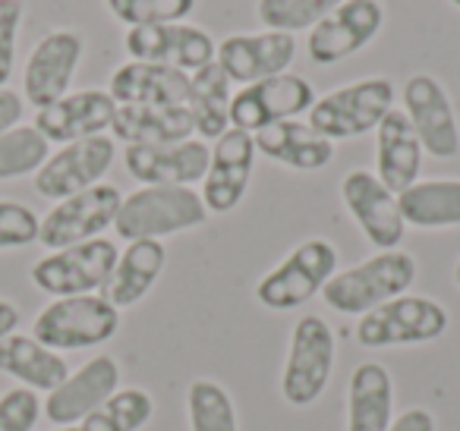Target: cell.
<instances>
[{
	"mask_svg": "<svg viewBox=\"0 0 460 431\" xmlns=\"http://www.w3.org/2000/svg\"><path fill=\"white\" fill-rule=\"evenodd\" d=\"M186 418L190 431H240L234 397L211 378H196L186 387Z\"/></svg>",
	"mask_w": 460,
	"mask_h": 431,
	"instance_id": "4dcf8cb0",
	"label": "cell"
},
{
	"mask_svg": "<svg viewBox=\"0 0 460 431\" xmlns=\"http://www.w3.org/2000/svg\"><path fill=\"white\" fill-rule=\"evenodd\" d=\"M22 120V98L13 89H0V133L20 127Z\"/></svg>",
	"mask_w": 460,
	"mask_h": 431,
	"instance_id": "ab89813d",
	"label": "cell"
},
{
	"mask_svg": "<svg viewBox=\"0 0 460 431\" xmlns=\"http://www.w3.org/2000/svg\"><path fill=\"white\" fill-rule=\"evenodd\" d=\"M435 416L426 406H410L407 412H401L397 418H391V425L385 431H435Z\"/></svg>",
	"mask_w": 460,
	"mask_h": 431,
	"instance_id": "f35d334b",
	"label": "cell"
},
{
	"mask_svg": "<svg viewBox=\"0 0 460 431\" xmlns=\"http://www.w3.org/2000/svg\"><path fill=\"white\" fill-rule=\"evenodd\" d=\"M403 224L420 230H447L460 227V180L435 177L416 180L410 189L397 196Z\"/></svg>",
	"mask_w": 460,
	"mask_h": 431,
	"instance_id": "f1b7e54d",
	"label": "cell"
},
{
	"mask_svg": "<svg viewBox=\"0 0 460 431\" xmlns=\"http://www.w3.org/2000/svg\"><path fill=\"white\" fill-rule=\"evenodd\" d=\"M111 98L117 104H152V108H186L190 73L161 64L127 60L111 76Z\"/></svg>",
	"mask_w": 460,
	"mask_h": 431,
	"instance_id": "7402d4cb",
	"label": "cell"
},
{
	"mask_svg": "<svg viewBox=\"0 0 460 431\" xmlns=\"http://www.w3.org/2000/svg\"><path fill=\"white\" fill-rule=\"evenodd\" d=\"M338 359V340L322 315H303L294 324L288 362L281 372V397L294 409H306L325 393Z\"/></svg>",
	"mask_w": 460,
	"mask_h": 431,
	"instance_id": "8992f818",
	"label": "cell"
},
{
	"mask_svg": "<svg viewBox=\"0 0 460 431\" xmlns=\"http://www.w3.org/2000/svg\"><path fill=\"white\" fill-rule=\"evenodd\" d=\"M422 145L416 139L413 127H410L403 110H388L376 129V177L388 186L394 196L420 180L422 171Z\"/></svg>",
	"mask_w": 460,
	"mask_h": 431,
	"instance_id": "603a6c76",
	"label": "cell"
},
{
	"mask_svg": "<svg viewBox=\"0 0 460 431\" xmlns=\"http://www.w3.org/2000/svg\"><path fill=\"white\" fill-rule=\"evenodd\" d=\"M167 265V249L161 240H133L120 255H117L114 274H111L108 286L102 296L108 299L114 309H129V305L142 303L155 284H158L161 271Z\"/></svg>",
	"mask_w": 460,
	"mask_h": 431,
	"instance_id": "d4e9b609",
	"label": "cell"
},
{
	"mask_svg": "<svg viewBox=\"0 0 460 431\" xmlns=\"http://www.w3.org/2000/svg\"><path fill=\"white\" fill-rule=\"evenodd\" d=\"M120 202V189L111 183H98L85 192H76V196L58 202L41 217L39 242L45 249H51V252H58V249L95 240L117 221Z\"/></svg>",
	"mask_w": 460,
	"mask_h": 431,
	"instance_id": "30bf717a",
	"label": "cell"
},
{
	"mask_svg": "<svg viewBox=\"0 0 460 431\" xmlns=\"http://www.w3.org/2000/svg\"><path fill=\"white\" fill-rule=\"evenodd\" d=\"M117 242L95 236V240L76 242V246L48 252L32 265V284L54 299L64 296H89L108 286L117 265Z\"/></svg>",
	"mask_w": 460,
	"mask_h": 431,
	"instance_id": "ba28073f",
	"label": "cell"
},
{
	"mask_svg": "<svg viewBox=\"0 0 460 431\" xmlns=\"http://www.w3.org/2000/svg\"><path fill=\"white\" fill-rule=\"evenodd\" d=\"M454 284H457V286H460V259H457V261H454Z\"/></svg>",
	"mask_w": 460,
	"mask_h": 431,
	"instance_id": "b9f144b4",
	"label": "cell"
},
{
	"mask_svg": "<svg viewBox=\"0 0 460 431\" xmlns=\"http://www.w3.org/2000/svg\"><path fill=\"white\" fill-rule=\"evenodd\" d=\"M451 315L438 299L429 296H394L378 309L359 315L357 343L366 349L385 347H420L447 334Z\"/></svg>",
	"mask_w": 460,
	"mask_h": 431,
	"instance_id": "52a82bcc",
	"label": "cell"
},
{
	"mask_svg": "<svg viewBox=\"0 0 460 431\" xmlns=\"http://www.w3.org/2000/svg\"><path fill=\"white\" fill-rule=\"evenodd\" d=\"M114 20L127 29L161 26V22H186L196 10V0H104Z\"/></svg>",
	"mask_w": 460,
	"mask_h": 431,
	"instance_id": "e575fe53",
	"label": "cell"
},
{
	"mask_svg": "<svg viewBox=\"0 0 460 431\" xmlns=\"http://www.w3.org/2000/svg\"><path fill=\"white\" fill-rule=\"evenodd\" d=\"M54 431H83V428H76V425H70V428H54Z\"/></svg>",
	"mask_w": 460,
	"mask_h": 431,
	"instance_id": "7bdbcfd3",
	"label": "cell"
},
{
	"mask_svg": "<svg viewBox=\"0 0 460 431\" xmlns=\"http://www.w3.org/2000/svg\"><path fill=\"white\" fill-rule=\"evenodd\" d=\"M16 324H20V309L10 299H0V340L16 334Z\"/></svg>",
	"mask_w": 460,
	"mask_h": 431,
	"instance_id": "60d3db41",
	"label": "cell"
},
{
	"mask_svg": "<svg viewBox=\"0 0 460 431\" xmlns=\"http://www.w3.org/2000/svg\"><path fill=\"white\" fill-rule=\"evenodd\" d=\"M123 48H127L129 60L196 73L215 60L217 41L192 22H161V26L127 29Z\"/></svg>",
	"mask_w": 460,
	"mask_h": 431,
	"instance_id": "5bb4252c",
	"label": "cell"
},
{
	"mask_svg": "<svg viewBox=\"0 0 460 431\" xmlns=\"http://www.w3.org/2000/svg\"><path fill=\"white\" fill-rule=\"evenodd\" d=\"M114 391H120V365L114 356H95L83 368L66 374L60 387H54L45 400V416L60 428L83 425Z\"/></svg>",
	"mask_w": 460,
	"mask_h": 431,
	"instance_id": "d6986e66",
	"label": "cell"
},
{
	"mask_svg": "<svg viewBox=\"0 0 460 431\" xmlns=\"http://www.w3.org/2000/svg\"><path fill=\"white\" fill-rule=\"evenodd\" d=\"M155 412V400L142 387L114 391L79 428L83 431H139L148 425Z\"/></svg>",
	"mask_w": 460,
	"mask_h": 431,
	"instance_id": "1f68e13d",
	"label": "cell"
},
{
	"mask_svg": "<svg viewBox=\"0 0 460 431\" xmlns=\"http://www.w3.org/2000/svg\"><path fill=\"white\" fill-rule=\"evenodd\" d=\"M315 104V89L296 73L259 79L252 85H243L230 98V127L256 136L259 129L275 127L284 120H296L300 114H309Z\"/></svg>",
	"mask_w": 460,
	"mask_h": 431,
	"instance_id": "9c48e42d",
	"label": "cell"
},
{
	"mask_svg": "<svg viewBox=\"0 0 460 431\" xmlns=\"http://www.w3.org/2000/svg\"><path fill=\"white\" fill-rule=\"evenodd\" d=\"M230 79L224 76L221 66L211 60L208 66L190 73V98H186V110L192 117V129L199 139H217L230 129Z\"/></svg>",
	"mask_w": 460,
	"mask_h": 431,
	"instance_id": "f546056e",
	"label": "cell"
},
{
	"mask_svg": "<svg viewBox=\"0 0 460 431\" xmlns=\"http://www.w3.org/2000/svg\"><path fill=\"white\" fill-rule=\"evenodd\" d=\"M117 158V145L111 136H92L64 145L60 152L48 154V161L35 173V192L51 202L85 192L102 183V177L111 171Z\"/></svg>",
	"mask_w": 460,
	"mask_h": 431,
	"instance_id": "7c38bea8",
	"label": "cell"
},
{
	"mask_svg": "<svg viewBox=\"0 0 460 431\" xmlns=\"http://www.w3.org/2000/svg\"><path fill=\"white\" fill-rule=\"evenodd\" d=\"M252 142H256V152H262L275 164H284L290 171L303 173L322 171L334 158V142L325 139L322 133H315L303 120H284L275 123V127H265L252 136Z\"/></svg>",
	"mask_w": 460,
	"mask_h": 431,
	"instance_id": "cb8c5ba5",
	"label": "cell"
},
{
	"mask_svg": "<svg viewBox=\"0 0 460 431\" xmlns=\"http://www.w3.org/2000/svg\"><path fill=\"white\" fill-rule=\"evenodd\" d=\"M117 330H120V309H114L102 293L54 299L32 324V337L54 353L102 347Z\"/></svg>",
	"mask_w": 460,
	"mask_h": 431,
	"instance_id": "277c9868",
	"label": "cell"
},
{
	"mask_svg": "<svg viewBox=\"0 0 460 431\" xmlns=\"http://www.w3.org/2000/svg\"><path fill=\"white\" fill-rule=\"evenodd\" d=\"M338 274V249L325 236L303 240L256 284V299L271 312H290L306 305Z\"/></svg>",
	"mask_w": 460,
	"mask_h": 431,
	"instance_id": "5b68a950",
	"label": "cell"
},
{
	"mask_svg": "<svg viewBox=\"0 0 460 431\" xmlns=\"http://www.w3.org/2000/svg\"><path fill=\"white\" fill-rule=\"evenodd\" d=\"M388 110H394V85L385 76H369L315 98L309 108V127L325 139L344 142L378 129Z\"/></svg>",
	"mask_w": 460,
	"mask_h": 431,
	"instance_id": "3957f363",
	"label": "cell"
},
{
	"mask_svg": "<svg viewBox=\"0 0 460 431\" xmlns=\"http://www.w3.org/2000/svg\"><path fill=\"white\" fill-rule=\"evenodd\" d=\"M26 4L22 0H0V89H7L16 64V35H20Z\"/></svg>",
	"mask_w": 460,
	"mask_h": 431,
	"instance_id": "74e56055",
	"label": "cell"
},
{
	"mask_svg": "<svg viewBox=\"0 0 460 431\" xmlns=\"http://www.w3.org/2000/svg\"><path fill=\"white\" fill-rule=\"evenodd\" d=\"M252 164H256V142L250 133L230 127L224 136H217L199 192L208 215H227L243 202L252 180Z\"/></svg>",
	"mask_w": 460,
	"mask_h": 431,
	"instance_id": "e0dca14e",
	"label": "cell"
},
{
	"mask_svg": "<svg viewBox=\"0 0 460 431\" xmlns=\"http://www.w3.org/2000/svg\"><path fill=\"white\" fill-rule=\"evenodd\" d=\"M403 114L420 139L422 152L438 161H451L460 154V123L445 85L429 73H413L401 89Z\"/></svg>",
	"mask_w": 460,
	"mask_h": 431,
	"instance_id": "8fae6325",
	"label": "cell"
},
{
	"mask_svg": "<svg viewBox=\"0 0 460 431\" xmlns=\"http://www.w3.org/2000/svg\"><path fill=\"white\" fill-rule=\"evenodd\" d=\"M341 198H344V208L350 211L357 227L363 230V236L378 252L401 246L403 230H407L401 217V205H397L394 192L376 173L350 171L341 180Z\"/></svg>",
	"mask_w": 460,
	"mask_h": 431,
	"instance_id": "2e32d148",
	"label": "cell"
},
{
	"mask_svg": "<svg viewBox=\"0 0 460 431\" xmlns=\"http://www.w3.org/2000/svg\"><path fill=\"white\" fill-rule=\"evenodd\" d=\"M114 139L127 145H171L192 139V117L186 108H152V104H117Z\"/></svg>",
	"mask_w": 460,
	"mask_h": 431,
	"instance_id": "484cf974",
	"label": "cell"
},
{
	"mask_svg": "<svg viewBox=\"0 0 460 431\" xmlns=\"http://www.w3.org/2000/svg\"><path fill=\"white\" fill-rule=\"evenodd\" d=\"M51 142L35 127H13L0 133V180H16L26 173H39L48 161Z\"/></svg>",
	"mask_w": 460,
	"mask_h": 431,
	"instance_id": "836d02e7",
	"label": "cell"
},
{
	"mask_svg": "<svg viewBox=\"0 0 460 431\" xmlns=\"http://www.w3.org/2000/svg\"><path fill=\"white\" fill-rule=\"evenodd\" d=\"M416 274L420 268H416L413 255L388 249V252H376L372 259L334 274L322 290V299L328 303V309L341 312V315H366L388 299L403 296L413 286Z\"/></svg>",
	"mask_w": 460,
	"mask_h": 431,
	"instance_id": "6da1fadb",
	"label": "cell"
},
{
	"mask_svg": "<svg viewBox=\"0 0 460 431\" xmlns=\"http://www.w3.org/2000/svg\"><path fill=\"white\" fill-rule=\"evenodd\" d=\"M344 0H259L256 16L269 32H303L322 22Z\"/></svg>",
	"mask_w": 460,
	"mask_h": 431,
	"instance_id": "d6a6232c",
	"label": "cell"
},
{
	"mask_svg": "<svg viewBox=\"0 0 460 431\" xmlns=\"http://www.w3.org/2000/svg\"><path fill=\"white\" fill-rule=\"evenodd\" d=\"M451 4H454V7H457V10H460V0H451Z\"/></svg>",
	"mask_w": 460,
	"mask_h": 431,
	"instance_id": "ee69618b",
	"label": "cell"
},
{
	"mask_svg": "<svg viewBox=\"0 0 460 431\" xmlns=\"http://www.w3.org/2000/svg\"><path fill=\"white\" fill-rule=\"evenodd\" d=\"M41 217L22 202H0V249H22L39 242Z\"/></svg>",
	"mask_w": 460,
	"mask_h": 431,
	"instance_id": "d590c367",
	"label": "cell"
},
{
	"mask_svg": "<svg viewBox=\"0 0 460 431\" xmlns=\"http://www.w3.org/2000/svg\"><path fill=\"white\" fill-rule=\"evenodd\" d=\"M382 29V0H344L325 20L309 29V57L319 66H334L369 48Z\"/></svg>",
	"mask_w": 460,
	"mask_h": 431,
	"instance_id": "4fadbf2b",
	"label": "cell"
},
{
	"mask_svg": "<svg viewBox=\"0 0 460 431\" xmlns=\"http://www.w3.org/2000/svg\"><path fill=\"white\" fill-rule=\"evenodd\" d=\"M208 221L202 196L192 186H142L120 202L114 230L120 240H164Z\"/></svg>",
	"mask_w": 460,
	"mask_h": 431,
	"instance_id": "7a4b0ae2",
	"label": "cell"
},
{
	"mask_svg": "<svg viewBox=\"0 0 460 431\" xmlns=\"http://www.w3.org/2000/svg\"><path fill=\"white\" fill-rule=\"evenodd\" d=\"M211 148L202 139L171 142V145H127L123 164L142 186H192L208 171Z\"/></svg>",
	"mask_w": 460,
	"mask_h": 431,
	"instance_id": "ffe728a7",
	"label": "cell"
},
{
	"mask_svg": "<svg viewBox=\"0 0 460 431\" xmlns=\"http://www.w3.org/2000/svg\"><path fill=\"white\" fill-rule=\"evenodd\" d=\"M117 114V101L111 92L104 89H83V92H66L60 101L48 104L35 114V129L45 136L48 142H60L70 145L79 139H92V136H104L111 129Z\"/></svg>",
	"mask_w": 460,
	"mask_h": 431,
	"instance_id": "44dd1931",
	"label": "cell"
},
{
	"mask_svg": "<svg viewBox=\"0 0 460 431\" xmlns=\"http://www.w3.org/2000/svg\"><path fill=\"white\" fill-rule=\"evenodd\" d=\"M0 372L26 384L29 391L60 387L70 374V365L60 353L48 349L32 334H10L0 340Z\"/></svg>",
	"mask_w": 460,
	"mask_h": 431,
	"instance_id": "83f0119b",
	"label": "cell"
},
{
	"mask_svg": "<svg viewBox=\"0 0 460 431\" xmlns=\"http://www.w3.org/2000/svg\"><path fill=\"white\" fill-rule=\"evenodd\" d=\"M41 412L45 403L39 400V391L13 387L0 397V431H32Z\"/></svg>",
	"mask_w": 460,
	"mask_h": 431,
	"instance_id": "8d00e7d4",
	"label": "cell"
},
{
	"mask_svg": "<svg viewBox=\"0 0 460 431\" xmlns=\"http://www.w3.org/2000/svg\"><path fill=\"white\" fill-rule=\"evenodd\" d=\"M394 418V381L378 362L353 368L347 391V431H385Z\"/></svg>",
	"mask_w": 460,
	"mask_h": 431,
	"instance_id": "4316f807",
	"label": "cell"
},
{
	"mask_svg": "<svg viewBox=\"0 0 460 431\" xmlns=\"http://www.w3.org/2000/svg\"><path fill=\"white\" fill-rule=\"evenodd\" d=\"M296 57V41L288 32H243L217 41L215 64L230 83L252 85L259 79L281 76Z\"/></svg>",
	"mask_w": 460,
	"mask_h": 431,
	"instance_id": "ac0fdd59",
	"label": "cell"
},
{
	"mask_svg": "<svg viewBox=\"0 0 460 431\" xmlns=\"http://www.w3.org/2000/svg\"><path fill=\"white\" fill-rule=\"evenodd\" d=\"M83 54L85 41L73 29H54V32L41 35L26 60V73H22L26 101L39 110L60 101L70 92Z\"/></svg>",
	"mask_w": 460,
	"mask_h": 431,
	"instance_id": "9a60e30c",
	"label": "cell"
}]
</instances>
